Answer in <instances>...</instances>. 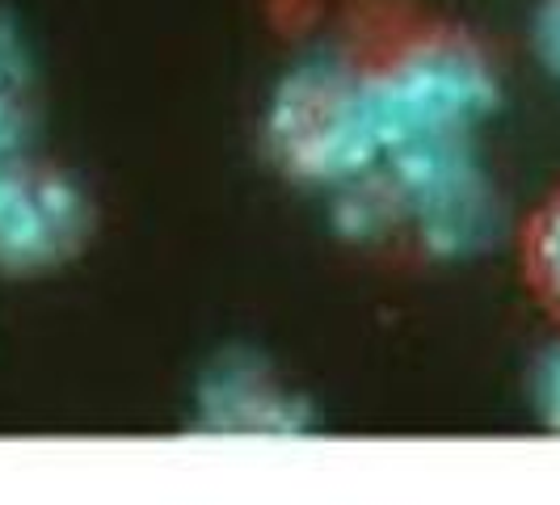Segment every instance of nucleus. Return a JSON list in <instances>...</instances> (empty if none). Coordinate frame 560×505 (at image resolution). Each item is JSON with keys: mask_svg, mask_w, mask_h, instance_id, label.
<instances>
[{"mask_svg": "<svg viewBox=\"0 0 560 505\" xmlns=\"http://www.w3.org/2000/svg\"><path fill=\"white\" fill-rule=\"evenodd\" d=\"M97 207L77 173L34 152L0 161V274H47L81 257Z\"/></svg>", "mask_w": 560, "mask_h": 505, "instance_id": "3", "label": "nucleus"}, {"mask_svg": "<svg viewBox=\"0 0 560 505\" xmlns=\"http://www.w3.org/2000/svg\"><path fill=\"white\" fill-rule=\"evenodd\" d=\"M266 152L308 186H341L384 161L366 68L341 56L295 59L266 102Z\"/></svg>", "mask_w": 560, "mask_h": 505, "instance_id": "1", "label": "nucleus"}, {"mask_svg": "<svg viewBox=\"0 0 560 505\" xmlns=\"http://www.w3.org/2000/svg\"><path fill=\"white\" fill-rule=\"evenodd\" d=\"M535 51L560 77V0H544L535 13Z\"/></svg>", "mask_w": 560, "mask_h": 505, "instance_id": "7", "label": "nucleus"}, {"mask_svg": "<svg viewBox=\"0 0 560 505\" xmlns=\"http://www.w3.org/2000/svg\"><path fill=\"white\" fill-rule=\"evenodd\" d=\"M535 409L548 430H560V341L535 363Z\"/></svg>", "mask_w": 560, "mask_h": 505, "instance_id": "6", "label": "nucleus"}, {"mask_svg": "<svg viewBox=\"0 0 560 505\" xmlns=\"http://www.w3.org/2000/svg\"><path fill=\"white\" fill-rule=\"evenodd\" d=\"M366 93L384 156L439 140H472L498 106V72L464 34H418L366 63Z\"/></svg>", "mask_w": 560, "mask_h": 505, "instance_id": "2", "label": "nucleus"}, {"mask_svg": "<svg viewBox=\"0 0 560 505\" xmlns=\"http://www.w3.org/2000/svg\"><path fill=\"white\" fill-rule=\"evenodd\" d=\"M518 279L535 308L560 325V190L518 224Z\"/></svg>", "mask_w": 560, "mask_h": 505, "instance_id": "5", "label": "nucleus"}, {"mask_svg": "<svg viewBox=\"0 0 560 505\" xmlns=\"http://www.w3.org/2000/svg\"><path fill=\"white\" fill-rule=\"evenodd\" d=\"M38 131V68L22 26L0 13V161L22 156Z\"/></svg>", "mask_w": 560, "mask_h": 505, "instance_id": "4", "label": "nucleus"}]
</instances>
